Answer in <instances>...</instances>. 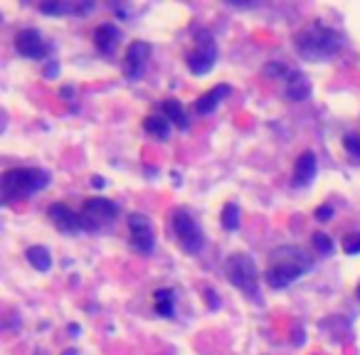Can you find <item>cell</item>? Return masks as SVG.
Here are the masks:
<instances>
[{
    "mask_svg": "<svg viewBox=\"0 0 360 355\" xmlns=\"http://www.w3.org/2000/svg\"><path fill=\"white\" fill-rule=\"evenodd\" d=\"M129 242H131V249L138 252V254H151L153 252L156 237H153L151 219L143 212L129 215Z\"/></svg>",
    "mask_w": 360,
    "mask_h": 355,
    "instance_id": "cell-8",
    "label": "cell"
},
{
    "mask_svg": "<svg viewBox=\"0 0 360 355\" xmlns=\"http://www.w3.org/2000/svg\"><path fill=\"white\" fill-rule=\"evenodd\" d=\"M15 50L20 57L25 59H45L50 55V45L48 40H45V35H42L40 30H35V27H25V30H20L15 35Z\"/></svg>",
    "mask_w": 360,
    "mask_h": 355,
    "instance_id": "cell-9",
    "label": "cell"
},
{
    "mask_svg": "<svg viewBox=\"0 0 360 355\" xmlns=\"http://www.w3.org/2000/svg\"><path fill=\"white\" fill-rule=\"evenodd\" d=\"M217 62V42H215V35L210 30H198L195 35V48L185 55V64H188L190 74L195 77H203Z\"/></svg>",
    "mask_w": 360,
    "mask_h": 355,
    "instance_id": "cell-7",
    "label": "cell"
},
{
    "mask_svg": "<svg viewBox=\"0 0 360 355\" xmlns=\"http://www.w3.org/2000/svg\"><path fill=\"white\" fill-rule=\"evenodd\" d=\"M313 87H311V79L306 77L303 72H294L287 77V87H284V96L289 101H306L311 96Z\"/></svg>",
    "mask_w": 360,
    "mask_h": 355,
    "instance_id": "cell-14",
    "label": "cell"
},
{
    "mask_svg": "<svg viewBox=\"0 0 360 355\" xmlns=\"http://www.w3.org/2000/svg\"><path fill=\"white\" fill-rule=\"evenodd\" d=\"M343 151L350 156V161L360 166V133H345V136H343Z\"/></svg>",
    "mask_w": 360,
    "mask_h": 355,
    "instance_id": "cell-22",
    "label": "cell"
},
{
    "mask_svg": "<svg viewBox=\"0 0 360 355\" xmlns=\"http://www.w3.org/2000/svg\"><path fill=\"white\" fill-rule=\"evenodd\" d=\"M25 259L35 272H50V269H52V254H50L48 247H42V245L27 247Z\"/></svg>",
    "mask_w": 360,
    "mask_h": 355,
    "instance_id": "cell-17",
    "label": "cell"
},
{
    "mask_svg": "<svg viewBox=\"0 0 360 355\" xmlns=\"http://www.w3.org/2000/svg\"><path fill=\"white\" fill-rule=\"evenodd\" d=\"M143 131L151 133V136L161 138V141H168V136H171V121L163 114L146 116V119H143Z\"/></svg>",
    "mask_w": 360,
    "mask_h": 355,
    "instance_id": "cell-18",
    "label": "cell"
},
{
    "mask_svg": "<svg viewBox=\"0 0 360 355\" xmlns=\"http://www.w3.org/2000/svg\"><path fill=\"white\" fill-rule=\"evenodd\" d=\"M92 185H94V188H104L106 180H104L101 175H94V178H92Z\"/></svg>",
    "mask_w": 360,
    "mask_h": 355,
    "instance_id": "cell-28",
    "label": "cell"
},
{
    "mask_svg": "<svg viewBox=\"0 0 360 355\" xmlns=\"http://www.w3.org/2000/svg\"><path fill=\"white\" fill-rule=\"evenodd\" d=\"M219 222L227 232H235L242 222V210L237 208V203H227L222 208V215H219Z\"/></svg>",
    "mask_w": 360,
    "mask_h": 355,
    "instance_id": "cell-21",
    "label": "cell"
},
{
    "mask_svg": "<svg viewBox=\"0 0 360 355\" xmlns=\"http://www.w3.org/2000/svg\"><path fill=\"white\" fill-rule=\"evenodd\" d=\"M151 52H153V48L148 45V42H143V40L131 42L129 48H126V55H124V74H126V79H131V82L141 79L143 69H146L148 59H151Z\"/></svg>",
    "mask_w": 360,
    "mask_h": 355,
    "instance_id": "cell-10",
    "label": "cell"
},
{
    "mask_svg": "<svg viewBox=\"0 0 360 355\" xmlns=\"http://www.w3.org/2000/svg\"><path fill=\"white\" fill-rule=\"evenodd\" d=\"M355 296H358V301H360V284H358V289H355Z\"/></svg>",
    "mask_w": 360,
    "mask_h": 355,
    "instance_id": "cell-30",
    "label": "cell"
},
{
    "mask_svg": "<svg viewBox=\"0 0 360 355\" xmlns=\"http://www.w3.org/2000/svg\"><path fill=\"white\" fill-rule=\"evenodd\" d=\"M313 259L306 249L294 245H284L269 254V266H266V284L272 289H287L294 282L303 277L311 269Z\"/></svg>",
    "mask_w": 360,
    "mask_h": 355,
    "instance_id": "cell-2",
    "label": "cell"
},
{
    "mask_svg": "<svg viewBox=\"0 0 360 355\" xmlns=\"http://www.w3.org/2000/svg\"><path fill=\"white\" fill-rule=\"evenodd\" d=\"M331 217H333V208H331V205H321V208L316 210V219H319V222H329Z\"/></svg>",
    "mask_w": 360,
    "mask_h": 355,
    "instance_id": "cell-26",
    "label": "cell"
},
{
    "mask_svg": "<svg viewBox=\"0 0 360 355\" xmlns=\"http://www.w3.org/2000/svg\"><path fill=\"white\" fill-rule=\"evenodd\" d=\"M50 185V173L42 168H8L0 178V190L6 203L27 200L30 195L40 193Z\"/></svg>",
    "mask_w": 360,
    "mask_h": 355,
    "instance_id": "cell-3",
    "label": "cell"
},
{
    "mask_svg": "<svg viewBox=\"0 0 360 355\" xmlns=\"http://www.w3.org/2000/svg\"><path fill=\"white\" fill-rule=\"evenodd\" d=\"M119 217V205L109 198H89L84 200L82 210H79V222H82L84 232H99L109 227L114 219Z\"/></svg>",
    "mask_w": 360,
    "mask_h": 355,
    "instance_id": "cell-6",
    "label": "cell"
},
{
    "mask_svg": "<svg viewBox=\"0 0 360 355\" xmlns=\"http://www.w3.org/2000/svg\"><path fill=\"white\" fill-rule=\"evenodd\" d=\"M224 274H227L232 287L240 289L245 296H259V269H257L254 259L250 254H245V252L232 254L230 259L224 261Z\"/></svg>",
    "mask_w": 360,
    "mask_h": 355,
    "instance_id": "cell-4",
    "label": "cell"
},
{
    "mask_svg": "<svg viewBox=\"0 0 360 355\" xmlns=\"http://www.w3.org/2000/svg\"><path fill=\"white\" fill-rule=\"evenodd\" d=\"M311 242H313V249L319 252L321 256L333 254V240H331L329 235H324V232H316V235L311 237Z\"/></svg>",
    "mask_w": 360,
    "mask_h": 355,
    "instance_id": "cell-23",
    "label": "cell"
},
{
    "mask_svg": "<svg viewBox=\"0 0 360 355\" xmlns=\"http://www.w3.org/2000/svg\"><path fill=\"white\" fill-rule=\"evenodd\" d=\"M264 74H266V77H269V74H277V77H284V74H287V77H289L287 67H284L282 62H272V64H266V67H264Z\"/></svg>",
    "mask_w": 360,
    "mask_h": 355,
    "instance_id": "cell-25",
    "label": "cell"
},
{
    "mask_svg": "<svg viewBox=\"0 0 360 355\" xmlns=\"http://www.w3.org/2000/svg\"><path fill=\"white\" fill-rule=\"evenodd\" d=\"M121 40V32L116 25H111V22H104V25H99L94 30V48L99 50L101 55H111L116 48V42Z\"/></svg>",
    "mask_w": 360,
    "mask_h": 355,
    "instance_id": "cell-16",
    "label": "cell"
},
{
    "mask_svg": "<svg viewBox=\"0 0 360 355\" xmlns=\"http://www.w3.org/2000/svg\"><path fill=\"white\" fill-rule=\"evenodd\" d=\"M319 173V158L313 151H303L294 163V185L296 188H306L313 183V178Z\"/></svg>",
    "mask_w": 360,
    "mask_h": 355,
    "instance_id": "cell-12",
    "label": "cell"
},
{
    "mask_svg": "<svg viewBox=\"0 0 360 355\" xmlns=\"http://www.w3.org/2000/svg\"><path fill=\"white\" fill-rule=\"evenodd\" d=\"M161 114L166 116V119L171 121V124H175L180 131L188 129V116H185V109H183V104H180V101H175V99L163 101Z\"/></svg>",
    "mask_w": 360,
    "mask_h": 355,
    "instance_id": "cell-19",
    "label": "cell"
},
{
    "mask_svg": "<svg viewBox=\"0 0 360 355\" xmlns=\"http://www.w3.org/2000/svg\"><path fill=\"white\" fill-rule=\"evenodd\" d=\"M205 301H208L210 308H219V298H215L213 289H205Z\"/></svg>",
    "mask_w": 360,
    "mask_h": 355,
    "instance_id": "cell-27",
    "label": "cell"
},
{
    "mask_svg": "<svg viewBox=\"0 0 360 355\" xmlns=\"http://www.w3.org/2000/svg\"><path fill=\"white\" fill-rule=\"evenodd\" d=\"M230 92H232L230 84H217V87H213L210 92H205V94L195 101V111H198L200 116L213 114V111L217 109V106L222 104L227 96H230Z\"/></svg>",
    "mask_w": 360,
    "mask_h": 355,
    "instance_id": "cell-13",
    "label": "cell"
},
{
    "mask_svg": "<svg viewBox=\"0 0 360 355\" xmlns=\"http://www.w3.org/2000/svg\"><path fill=\"white\" fill-rule=\"evenodd\" d=\"M59 355H77V350H72V348H67L64 353H59Z\"/></svg>",
    "mask_w": 360,
    "mask_h": 355,
    "instance_id": "cell-29",
    "label": "cell"
},
{
    "mask_svg": "<svg viewBox=\"0 0 360 355\" xmlns=\"http://www.w3.org/2000/svg\"><path fill=\"white\" fill-rule=\"evenodd\" d=\"M153 301H156V314L163 319L173 316V289H156L153 291Z\"/></svg>",
    "mask_w": 360,
    "mask_h": 355,
    "instance_id": "cell-20",
    "label": "cell"
},
{
    "mask_svg": "<svg viewBox=\"0 0 360 355\" xmlns=\"http://www.w3.org/2000/svg\"><path fill=\"white\" fill-rule=\"evenodd\" d=\"M94 8V3H84V6H77V3H67V0H48L42 3L40 13L45 15H82V13H89Z\"/></svg>",
    "mask_w": 360,
    "mask_h": 355,
    "instance_id": "cell-15",
    "label": "cell"
},
{
    "mask_svg": "<svg viewBox=\"0 0 360 355\" xmlns=\"http://www.w3.org/2000/svg\"><path fill=\"white\" fill-rule=\"evenodd\" d=\"M48 217L59 232L64 235H74V232L82 230V222H79V212L69 210L64 203H52L48 208Z\"/></svg>",
    "mask_w": 360,
    "mask_h": 355,
    "instance_id": "cell-11",
    "label": "cell"
},
{
    "mask_svg": "<svg viewBox=\"0 0 360 355\" xmlns=\"http://www.w3.org/2000/svg\"><path fill=\"white\" fill-rule=\"evenodd\" d=\"M171 227H173V237H175L178 245L183 247V252H188V254H200V252H203L205 232L203 227L198 225V219L190 215V210L185 208L173 210Z\"/></svg>",
    "mask_w": 360,
    "mask_h": 355,
    "instance_id": "cell-5",
    "label": "cell"
},
{
    "mask_svg": "<svg viewBox=\"0 0 360 355\" xmlns=\"http://www.w3.org/2000/svg\"><path fill=\"white\" fill-rule=\"evenodd\" d=\"M343 252L348 256L360 254V232H350V235L343 237Z\"/></svg>",
    "mask_w": 360,
    "mask_h": 355,
    "instance_id": "cell-24",
    "label": "cell"
},
{
    "mask_svg": "<svg viewBox=\"0 0 360 355\" xmlns=\"http://www.w3.org/2000/svg\"><path fill=\"white\" fill-rule=\"evenodd\" d=\"M294 45H296V52L306 62H326V59L336 57L343 50L345 40L336 27L326 25L321 20H313L296 32Z\"/></svg>",
    "mask_w": 360,
    "mask_h": 355,
    "instance_id": "cell-1",
    "label": "cell"
}]
</instances>
